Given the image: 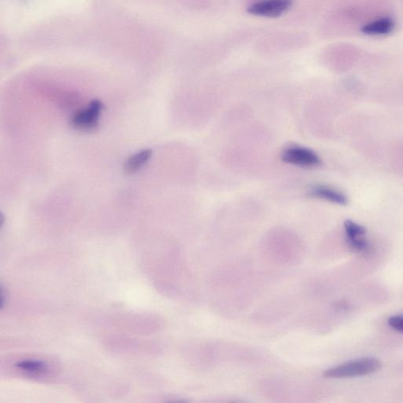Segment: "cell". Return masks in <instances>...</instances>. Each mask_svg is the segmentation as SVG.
<instances>
[{"label": "cell", "instance_id": "obj_3", "mask_svg": "<svg viewBox=\"0 0 403 403\" xmlns=\"http://www.w3.org/2000/svg\"><path fill=\"white\" fill-rule=\"evenodd\" d=\"M282 160L300 167H315L321 164V159L314 150L297 146L287 148L282 154Z\"/></svg>", "mask_w": 403, "mask_h": 403}, {"label": "cell", "instance_id": "obj_10", "mask_svg": "<svg viewBox=\"0 0 403 403\" xmlns=\"http://www.w3.org/2000/svg\"><path fill=\"white\" fill-rule=\"evenodd\" d=\"M390 327L399 332L403 333V316H394L388 319Z\"/></svg>", "mask_w": 403, "mask_h": 403}, {"label": "cell", "instance_id": "obj_11", "mask_svg": "<svg viewBox=\"0 0 403 403\" xmlns=\"http://www.w3.org/2000/svg\"><path fill=\"white\" fill-rule=\"evenodd\" d=\"M6 294L4 293V288L3 286H1V309L4 308V305L6 303Z\"/></svg>", "mask_w": 403, "mask_h": 403}, {"label": "cell", "instance_id": "obj_9", "mask_svg": "<svg viewBox=\"0 0 403 403\" xmlns=\"http://www.w3.org/2000/svg\"><path fill=\"white\" fill-rule=\"evenodd\" d=\"M365 236H356L351 237H347V242L354 252H358V253H370L371 251V245L367 239L365 238Z\"/></svg>", "mask_w": 403, "mask_h": 403}, {"label": "cell", "instance_id": "obj_2", "mask_svg": "<svg viewBox=\"0 0 403 403\" xmlns=\"http://www.w3.org/2000/svg\"><path fill=\"white\" fill-rule=\"evenodd\" d=\"M103 104L99 100H93L88 106L77 111L71 118V125L78 130L92 131L99 126Z\"/></svg>", "mask_w": 403, "mask_h": 403}, {"label": "cell", "instance_id": "obj_7", "mask_svg": "<svg viewBox=\"0 0 403 403\" xmlns=\"http://www.w3.org/2000/svg\"><path fill=\"white\" fill-rule=\"evenodd\" d=\"M152 156V149H143L130 156L124 166V171L127 174H134L145 166Z\"/></svg>", "mask_w": 403, "mask_h": 403}, {"label": "cell", "instance_id": "obj_1", "mask_svg": "<svg viewBox=\"0 0 403 403\" xmlns=\"http://www.w3.org/2000/svg\"><path fill=\"white\" fill-rule=\"evenodd\" d=\"M382 363L380 360L374 358H365L352 361L345 364L334 367L324 372L327 378H350L362 377L374 374L380 370Z\"/></svg>", "mask_w": 403, "mask_h": 403}, {"label": "cell", "instance_id": "obj_6", "mask_svg": "<svg viewBox=\"0 0 403 403\" xmlns=\"http://www.w3.org/2000/svg\"><path fill=\"white\" fill-rule=\"evenodd\" d=\"M395 22L389 17H379L367 23L362 31L368 35H384L392 33L395 29Z\"/></svg>", "mask_w": 403, "mask_h": 403}, {"label": "cell", "instance_id": "obj_8", "mask_svg": "<svg viewBox=\"0 0 403 403\" xmlns=\"http://www.w3.org/2000/svg\"><path fill=\"white\" fill-rule=\"evenodd\" d=\"M17 368L29 374H38L44 372L47 369V364L42 361L25 360L17 363Z\"/></svg>", "mask_w": 403, "mask_h": 403}, {"label": "cell", "instance_id": "obj_4", "mask_svg": "<svg viewBox=\"0 0 403 403\" xmlns=\"http://www.w3.org/2000/svg\"><path fill=\"white\" fill-rule=\"evenodd\" d=\"M292 0H260L248 8L251 15L264 17H278L291 8Z\"/></svg>", "mask_w": 403, "mask_h": 403}, {"label": "cell", "instance_id": "obj_5", "mask_svg": "<svg viewBox=\"0 0 403 403\" xmlns=\"http://www.w3.org/2000/svg\"><path fill=\"white\" fill-rule=\"evenodd\" d=\"M308 193L313 198H320V200L339 204V205L345 206L347 204V198L345 194L327 186H315L310 189Z\"/></svg>", "mask_w": 403, "mask_h": 403}]
</instances>
